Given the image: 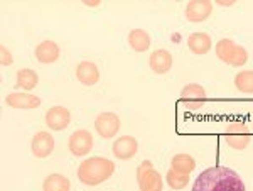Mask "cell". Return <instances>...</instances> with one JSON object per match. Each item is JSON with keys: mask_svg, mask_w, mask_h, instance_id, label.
<instances>
[{"mask_svg": "<svg viewBox=\"0 0 253 191\" xmlns=\"http://www.w3.org/2000/svg\"><path fill=\"white\" fill-rule=\"evenodd\" d=\"M193 191H247V188L236 171L223 166H214L196 178Z\"/></svg>", "mask_w": 253, "mask_h": 191, "instance_id": "6da1fadb", "label": "cell"}, {"mask_svg": "<svg viewBox=\"0 0 253 191\" xmlns=\"http://www.w3.org/2000/svg\"><path fill=\"white\" fill-rule=\"evenodd\" d=\"M115 173V164L113 161L107 159V157H89V159H84L81 164L78 166V180L86 186H98L101 183H105L107 180L113 176Z\"/></svg>", "mask_w": 253, "mask_h": 191, "instance_id": "7a4b0ae2", "label": "cell"}, {"mask_svg": "<svg viewBox=\"0 0 253 191\" xmlns=\"http://www.w3.org/2000/svg\"><path fill=\"white\" fill-rule=\"evenodd\" d=\"M137 183L140 191H162L164 181L150 161H144L137 168Z\"/></svg>", "mask_w": 253, "mask_h": 191, "instance_id": "3957f363", "label": "cell"}, {"mask_svg": "<svg viewBox=\"0 0 253 191\" xmlns=\"http://www.w3.org/2000/svg\"><path fill=\"white\" fill-rule=\"evenodd\" d=\"M181 103L189 112H199L206 105V90L198 83H189L181 92Z\"/></svg>", "mask_w": 253, "mask_h": 191, "instance_id": "277c9868", "label": "cell"}, {"mask_svg": "<svg viewBox=\"0 0 253 191\" xmlns=\"http://www.w3.org/2000/svg\"><path fill=\"white\" fill-rule=\"evenodd\" d=\"M122 127V122L118 119L117 113L113 112H101L95 119V131L98 136L103 139H112L115 137Z\"/></svg>", "mask_w": 253, "mask_h": 191, "instance_id": "5b68a950", "label": "cell"}, {"mask_svg": "<svg viewBox=\"0 0 253 191\" xmlns=\"http://www.w3.org/2000/svg\"><path fill=\"white\" fill-rule=\"evenodd\" d=\"M69 152L76 157H83L93 149V136L91 132H88L86 129H80V131H75L69 137L68 142Z\"/></svg>", "mask_w": 253, "mask_h": 191, "instance_id": "8992f818", "label": "cell"}, {"mask_svg": "<svg viewBox=\"0 0 253 191\" xmlns=\"http://www.w3.org/2000/svg\"><path fill=\"white\" fill-rule=\"evenodd\" d=\"M44 122H46V125L51 131L61 132L64 129H68L69 122H71V112L66 107H51L46 112Z\"/></svg>", "mask_w": 253, "mask_h": 191, "instance_id": "52a82bcc", "label": "cell"}, {"mask_svg": "<svg viewBox=\"0 0 253 191\" xmlns=\"http://www.w3.org/2000/svg\"><path fill=\"white\" fill-rule=\"evenodd\" d=\"M31 151L36 157L39 159H44V157H49L54 151V137L51 136V132H38L31 141Z\"/></svg>", "mask_w": 253, "mask_h": 191, "instance_id": "ba28073f", "label": "cell"}, {"mask_svg": "<svg viewBox=\"0 0 253 191\" xmlns=\"http://www.w3.org/2000/svg\"><path fill=\"white\" fill-rule=\"evenodd\" d=\"M138 151V142L135 137L132 136H124V137H118V139L113 142L112 145V152L117 159L120 161H128L132 159L133 156Z\"/></svg>", "mask_w": 253, "mask_h": 191, "instance_id": "9c48e42d", "label": "cell"}, {"mask_svg": "<svg viewBox=\"0 0 253 191\" xmlns=\"http://www.w3.org/2000/svg\"><path fill=\"white\" fill-rule=\"evenodd\" d=\"M213 12V2L210 0H191L186 5V19L189 22H205Z\"/></svg>", "mask_w": 253, "mask_h": 191, "instance_id": "30bf717a", "label": "cell"}, {"mask_svg": "<svg viewBox=\"0 0 253 191\" xmlns=\"http://www.w3.org/2000/svg\"><path fill=\"white\" fill-rule=\"evenodd\" d=\"M5 103L12 108H17V110H32V108H38L41 105V98L38 95H32V93L14 92L7 95Z\"/></svg>", "mask_w": 253, "mask_h": 191, "instance_id": "8fae6325", "label": "cell"}, {"mask_svg": "<svg viewBox=\"0 0 253 191\" xmlns=\"http://www.w3.org/2000/svg\"><path fill=\"white\" fill-rule=\"evenodd\" d=\"M172 54L167 49H156L149 58V66L156 75H166L172 68Z\"/></svg>", "mask_w": 253, "mask_h": 191, "instance_id": "7c38bea8", "label": "cell"}, {"mask_svg": "<svg viewBox=\"0 0 253 191\" xmlns=\"http://www.w3.org/2000/svg\"><path fill=\"white\" fill-rule=\"evenodd\" d=\"M36 54V59L42 64H51V63H56L59 59V54H61V49L58 46V43L54 41H42L41 44H38L34 51Z\"/></svg>", "mask_w": 253, "mask_h": 191, "instance_id": "4fadbf2b", "label": "cell"}, {"mask_svg": "<svg viewBox=\"0 0 253 191\" xmlns=\"http://www.w3.org/2000/svg\"><path fill=\"white\" fill-rule=\"evenodd\" d=\"M76 78L84 87H93L100 80V70H98V66L95 63H91V61H81L78 66H76Z\"/></svg>", "mask_w": 253, "mask_h": 191, "instance_id": "5bb4252c", "label": "cell"}, {"mask_svg": "<svg viewBox=\"0 0 253 191\" xmlns=\"http://www.w3.org/2000/svg\"><path fill=\"white\" fill-rule=\"evenodd\" d=\"M211 46H213V43H211L210 34H206V32H193L187 38V48L194 54H206L211 51Z\"/></svg>", "mask_w": 253, "mask_h": 191, "instance_id": "9a60e30c", "label": "cell"}, {"mask_svg": "<svg viewBox=\"0 0 253 191\" xmlns=\"http://www.w3.org/2000/svg\"><path fill=\"white\" fill-rule=\"evenodd\" d=\"M39 83V76L34 70H29V68H22V70L17 71V76H15V88L24 92H31L38 87Z\"/></svg>", "mask_w": 253, "mask_h": 191, "instance_id": "2e32d148", "label": "cell"}, {"mask_svg": "<svg viewBox=\"0 0 253 191\" xmlns=\"http://www.w3.org/2000/svg\"><path fill=\"white\" fill-rule=\"evenodd\" d=\"M150 44H152V41H150V36L149 32L144 31V29H132L128 34V46L132 48L135 52H145L149 51Z\"/></svg>", "mask_w": 253, "mask_h": 191, "instance_id": "e0dca14e", "label": "cell"}, {"mask_svg": "<svg viewBox=\"0 0 253 191\" xmlns=\"http://www.w3.org/2000/svg\"><path fill=\"white\" fill-rule=\"evenodd\" d=\"M170 169H174L175 173L187 174L189 176L196 169V161L189 154H175L172 161H170Z\"/></svg>", "mask_w": 253, "mask_h": 191, "instance_id": "ac0fdd59", "label": "cell"}, {"mask_svg": "<svg viewBox=\"0 0 253 191\" xmlns=\"http://www.w3.org/2000/svg\"><path fill=\"white\" fill-rule=\"evenodd\" d=\"M71 190V183L63 174H49L42 183V191H69Z\"/></svg>", "mask_w": 253, "mask_h": 191, "instance_id": "d6986e66", "label": "cell"}, {"mask_svg": "<svg viewBox=\"0 0 253 191\" xmlns=\"http://www.w3.org/2000/svg\"><path fill=\"white\" fill-rule=\"evenodd\" d=\"M238 44H235L231 39H221L216 43V48H214V52L218 56V59H221L223 63L230 64L231 63V58L235 54V49Z\"/></svg>", "mask_w": 253, "mask_h": 191, "instance_id": "ffe728a7", "label": "cell"}, {"mask_svg": "<svg viewBox=\"0 0 253 191\" xmlns=\"http://www.w3.org/2000/svg\"><path fill=\"white\" fill-rule=\"evenodd\" d=\"M235 88L242 93H253V71H240L235 76Z\"/></svg>", "mask_w": 253, "mask_h": 191, "instance_id": "44dd1931", "label": "cell"}, {"mask_svg": "<svg viewBox=\"0 0 253 191\" xmlns=\"http://www.w3.org/2000/svg\"><path fill=\"white\" fill-rule=\"evenodd\" d=\"M166 181L169 185L170 190H184L187 185H189V176L187 174H181V173H175L174 169H169L166 174Z\"/></svg>", "mask_w": 253, "mask_h": 191, "instance_id": "7402d4cb", "label": "cell"}, {"mask_svg": "<svg viewBox=\"0 0 253 191\" xmlns=\"http://www.w3.org/2000/svg\"><path fill=\"white\" fill-rule=\"evenodd\" d=\"M224 136H252V131L243 120H230L224 129Z\"/></svg>", "mask_w": 253, "mask_h": 191, "instance_id": "603a6c76", "label": "cell"}, {"mask_svg": "<svg viewBox=\"0 0 253 191\" xmlns=\"http://www.w3.org/2000/svg\"><path fill=\"white\" fill-rule=\"evenodd\" d=\"M250 136H226V144L235 151H243L250 144Z\"/></svg>", "mask_w": 253, "mask_h": 191, "instance_id": "cb8c5ba5", "label": "cell"}, {"mask_svg": "<svg viewBox=\"0 0 253 191\" xmlns=\"http://www.w3.org/2000/svg\"><path fill=\"white\" fill-rule=\"evenodd\" d=\"M248 61V52L247 49H245L243 46H236V49H235V54H233V58H231V63H230V66H235V68H242L245 63Z\"/></svg>", "mask_w": 253, "mask_h": 191, "instance_id": "d4e9b609", "label": "cell"}, {"mask_svg": "<svg viewBox=\"0 0 253 191\" xmlns=\"http://www.w3.org/2000/svg\"><path fill=\"white\" fill-rule=\"evenodd\" d=\"M0 54H2V64H3V66H10V64L14 63V58H12L10 51L7 49L5 46L0 48Z\"/></svg>", "mask_w": 253, "mask_h": 191, "instance_id": "484cf974", "label": "cell"}, {"mask_svg": "<svg viewBox=\"0 0 253 191\" xmlns=\"http://www.w3.org/2000/svg\"><path fill=\"white\" fill-rule=\"evenodd\" d=\"M216 3H218V5H221V7H224V5L230 7V5H233L235 2H233V0H226V2H224V0H218Z\"/></svg>", "mask_w": 253, "mask_h": 191, "instance_id": "4316f807", "label": "cell"}, {"mask_svg": "<svg viewBox=\"0 0 253 191\" xmlns=\"http://www.w3.org/2000/svg\"><path fill=\"white\" fill-rule=\"evenodd\" d=\"M84 5H93V7H98V5H100V2H98V0H93V2H89V0H84Z\"/></svg>", "mask_w": 253, "mask_h": 191, "instance_id": "83f0119b", "label": "cell"}]
</instances>
